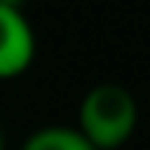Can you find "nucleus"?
<instances>
[{
    "mask_svg": "<svg viewBox=\"0 0 150 150\" xmlns=\"http://www.w3.org/2000/svg\"><path fill=\"white\" fill-rule=\"evenodd\" d=\"M139 120L136 100L120 83H97L86 92L78 111V134L95 150H120Z\"/></svg>",
    "mask_w": 150,
    "mask_h": 150,
    "instance_id": "obj_1",
    "label": "nucleus"
},
{
    "mask_svg": "<svg viewBox=\"0 0 150 150\" xmlns=\"http://www.w3.org/2000/svg\"><path fill=\"white\" fill-rule=\"evenodd\" d=\"M36 33L22 8L0 6V78H17L33 64Z\"/></svg>",
    "mask_w": 150,
    "mask_h": 150,
    "instance_id": "obj_2",
    "label": "nucleus"
},
{
    "mask_svg": "<svg viewBox=\"0 0 150 150\" xmlns=\"http://www.w3.org/2000/svg\"><path fill=\"white\" fill-rule=\"evenodd\" d=\"M20 150H95V147L78 134V128H70V125H47V128L33 131L22 142Z\"/></svg>",
    "mask_w": 150,
    "mask_h": 150,
    "instance_id": "obj_3",
    "label": "nucleus"
},
{
    "mask_svg": "<svg viewBox=\"0 0 150 150\" xmlns=\"http://www.w3.org/2000/svg\"><path fill=\"white\" fill-rule=\"evenodd\" d=\"M0 150H3V131H0Z\"/></svg>",
    "mask_w": 150,
    "mask_h": 150,
    "instance_id": "obj_4",
    "label": "nucleus"
}]
</instances>
